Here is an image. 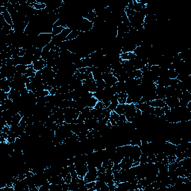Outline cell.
Returning <instances> with one entry per match:
<instances>
[{
	"mask_svg": "<svg viewBox=\"0 0 191 191\" xmlns=\"http://www.w3.org/2000/svg\"><path fill=\"white\" fill-rule=\"evenodd\" d=\"M52 40V34L40 33L33 40V46L37 49H43L46 46H47Z\"/></svg>",
	"mask_w": 191,
	"mask_h": 191,
	"instance_id": "6da1fadb",
	"label": "cell"
},
{
	"mask_svg": "<svg viewBox=\"0 0 191 191\" xmlns=\"http://www.w3.org/2000/svg\"><path fill=\"white\" fill-rule=\"evenodd\" d=\"M136 106L135 104H126L125 105V114L127 122L129 123H132L134 117L135 112H136Z\"/></svg>",
	"mask_w": 191,
	"mask_h": 191,
	"instance_id": "7a4b0ae2",
	"label": "cell"
},
{
	"mask_svg": "<svg viewBox=\"0 0 191 191\" xmlns=\"http://www.w3.org/2000/svg\"><path fill=\"white\" fill-rule=\"evenodd\" d=\"M82 87L87 91L92 93H94L97 89L96 82L94 80V79H90V80H84L82 82Z\"/></svg>",
	"mask_w": 191,
	"mask_h": 191,
	"instance_id": "3957f363",
	"label": "cell"
},
{
	"mask_svg": "<svg viewBox=\"0 0 191 191\" xmlns=\"http://www.w3.org/2000/svg\"><path fill=\"white\" fill-rule=\"evenodd\" d=\"M98 179V170L96 168H92L88 170L87 173H86V175L84 177V180L86 181V183L87 182L91 181H96Z\"/></svg>",
	"mask_w": 191,
	"mask_h": 191,
	"instance_id": "277c9868",
	"label": "cell"
},
{
	"mask_svg": "<svg viewBox=\"0 0 191 191\" xmlns=\"http://www.w3.org/2000/svg\"><path fill=\"white\" fill-rule=\"evenodd\" d=\"M0 14L3 17V18L5 19L6 23L14 29V22H13L12 17H11V14H10L9 11H8L6 7L2 6H2H0Z\"/></svg>",
	"mask_w": 191,
	"mask_h": 191,
	"instance_id": "5b68a950",
	"label": "cell"
},
{
	"mask_svg": "<svg viewBox=\"0 0 191 191\" xmlns=\"http://www.w3.org/2000/svg\"><path fill=\"white\" fill-rule=\"evenodd\" d=\"M102 79L105 81V84H106V87H112L118 82L117 79L112 74V73H103Z\"/></svg>",
	"mask_w": 191,
	"mask_h": 191,
	"instance_id": "8992f818",
	"label": "cell"
},
{
	"mask_svg": "<svg viewBox=\"0 0 191 191\" xmlns=\"http://www.w3.org/2000/svg\"><path fill=\"white\" fill-rule=\"evenodd\" d=\"M164 102H165L166 105L170 108V109H173V108H176L177 107L180 106V103H179V99H177V98L175 97H167L163 99Z\"/></svg>",
	"mask_w": 191,
	"mask_h": 191,
	"instance_id": "52a82bcc",
	"label": "cell"
},
{
	"mask_svg": "<svg viewBox=\"0 0 191 191\" xmlns=\"http://www.w3.org/2000/svg\"><path fill=\"white\" fill-rule=\"evenodd\" d=\"M134 164V161L132 158L129 157H124L121 162L120 163V165L121 167V169L123 170H129L132 167V164Z\"/></svg>",
	"mask_w": 191,
	"mask_h": 191,
	"instance_id": "ba28073f",
	"label": "cell"
},
{
	"mask_svg": "<svg viewBox=\"0 0 191 191\" xmlns=\"http://www.w3.org/2000/svg\"><path fill=\"white\" fill-rule=\"evenodd\" d=\"M32 66H33L34 70L36 72L41 71L43 69L46 67V61L41 58L40 59H39L38 61H36L32 63Z\"/></svg>",
	"mask_w": 191,
	"mask_h": 191,
	"instance_id": "9c48e42d",
	"label": "cell"
},
{
	"mask_svg": "<svg viewBox=\"0 0 191 191\" xmlns=\"http://www.w3.org/2000/svg\"><path fill=\"white\" fill-rule=\"evenodd\" d=\"M90 70L94 80L97 81L102 79V75H103V73H102V72L101 71L98 67H95V66H93V67H90Z\"/></svg>",
	"mask_w": 191,
	"mask_h": 191,
	"instance_id": "30bf717a",
	"label": "cell"
},
{
	"mask_svg": "<svg viewBox=\"0 0 191 191\" xmlns=\"http://www.w3.org/2000/svg\"><path fill=\"white\" fill-rule=\"evenodd\" d=\"M82 17H83V18L86 19V20L93 23V22L95 21V18H96V15H95V11H94V8L93 9H91L90 10V11H87V12H85L84 14H82Z\"/></svg>",
	"mask_w": 191,
	"mask_h": 191,
	"instance_id": "8fae6325",
	"label": "cell"
},
{
	"mask_svg": "<svg viewBox=\"0 0 191 191\" xmlns=\"http://www.w3.org/2000/svg\"><path fill=\"white\" fill-rule=\"evenodd\" d=\"M0 90H2L7 93H9V92L11 91V88L6 79H0Z\"/></svg>",
	"mask_w": 191,
	"mask_h": 191,
	"instance_id": "7c38bea8",
	"label": "cell"
},
{
	"mask_svg": "<svg viewBox=\"0 0 191 191\" xmlns=\"http://www.w3.org/2000/svg\"><path fill=\"white\" fill-rule=\"evenodd\" d=\"M148 103L149 104V105L153 108H164L166 105L165 102H164L163 99H153V100L150 101Z\"/></svg>",
	"mask_w": 191,
	"mask_h": 191,
	"instance_id": "4fadbf2b",
	"label": "cell"
},
{
	"mask_svg": "<svg viewBox=\"0 0 191 191\" xmlns=\"http://www.w3.org/2000/svg\"><path fill=\"white\" fill-rule=\"evenodd\" d=\"M13 100L11 99H8L6 100H5L4 102H1L0 103V109H1V111H7V110L9 109L11 107V105H13Z\"/></svg>",
	"mask_w": 191,
	"mask_h": 191,
	"instance_id": "5bb4252c",
	"label": "cell"
},
{
	"mask_svg": "<svg viewBox=\"0 0 191 191\" xmlns=\"http://www.w3.org/2000/svg\"><path fill=\"white\" fill-rule=\"evenodd\" d=\"M20 96H21V95H20V91L15 89H11L9 93H8V99H11L13 101L17 100L19 98H20Z\"/></svg>",
	"mask_w": 191,
	"mask_h": 191,
	"instance_id": "9a60e30c",
	"label": "cell"
},
{
	"mask_svg": "<svg viewBox=\"0 0 191 191\" xmlns=\"http://www.w3.org/2000/svg\"><path fill=\"white\" fill-rule=\"evenodd\" d=\"M135 58H136V55L133 52L120 54V58L122 61H130V60L134 59Z\"/></svg>",
	"mask_w": 191,
	"mask_h": 191,
	"instance_id": "2e32d148",
	"label": "cell"
},
{
	"mask_svg": "<svg viewBox=\"0 0 191 191\" xmlns=\"http://www.w3.org/2000/svg\"><path fill=\"white\" fill-rule=\"evenodd\" d=\"M84 32H79V31H72L69 35L67 36V39H66V41H71V40H74L77 39L81 35H82Z\"/></svg>",
	"mask_w": 191,
	"mask_h": 191,
	"instance_id": "e0dca14e",
	"label": "cell"
},
{
	"mask_svg": "<svg viewBox=\"0 0 191 191\" xmlns=\"http://www.w3.org/2000/svg\"><path fill=\"white\" fill-rule=\"evenodd\" d=\"M119 119H120V115L115 112V111H111V116H110L109 121L111 122L112 126H117V123L119 122Z\"/></svg>",
	"mask_w": 191,
	"mask_h": 191,
	"instance_id": "ac0fdd59",
	"label": "cell"
},
{
	"mask_svg": "<svg viewBox=\"0 0 191 191\" xmlns=\"http://www.w3.org/2000/svg\"><path fill=\"white\" fill-rule=\"evenodd\" d=\"M28 67H29V66L23 65V64H18V65L15 67L16 73L21 75H24L25 73H26V70H27Z\"/></svg>",
	"mask_w": 191,
	"mask_h": 191,
	"instance_id": "d6986e66",
	"label": "cell"
},
{
	"mask_svg": "<svg viewBox=\"0 0 191 191\" xmlns=\"http://www.w3.org/2000/svg\"><path fill=\"white\" fill-rule=\"evenodd\" d=\"M22 118H23V117H22L21 115H20V113H18V114H15V115L14 116V117H12V120H11V126H17V125H20V121H21Z\"/></svg>",
	"mask_w": 191,
	"mask_h": 191,
	"instance_id": "ffe728a7",
	"label": "cell"
},
{
	"mask_svg": "<svg viewBox=\"0 0 191 191\" xmlns=\"http://www.w3.org/2000/svg\"><path fill=\"white\" fill-rule=\"evenodd\" d=\"M98 102L99 101H98V99L94 97V96H92L90 99H88L87 102V107H89L90 108H94Z\"/></svg>",
	"mask_w": 191,
	"mask_h": 191,
	"instance_id": "44dd1931",
	"label": "cell"
},
{
	"mask_svg": "<svg viewBox=\"0 0 191 191\" xmlns=\"http://www.w3.org/2000/svg\"><path fill=\"white\" fill-rule=\"evenodd\" d=\"M65 28L62 27V26H53L52 27V36H56V35H58L59 34H61L62 32V31Z\"/></svg>",
	"mask_w": 191,
	"mask_h": 191,
	"instance_id": "7402d4cb",
	"label": "cell"
},
{
	"mask_svg": "<svg viewBox=\"0 0 191 191\" xmlns=\"http://www.w3.org/2000/svg\"><path fill=\"white\" fill-rule=\"evenodd\" d=\"M167 77L170 79H177L178 73L175 70H167V74H166Z\"/></svg>",
	"mask_w": 191,
	"mask_h": 191,
	"instance_id": "603a6c76",
	"label": "cell"
},
{
	"mask_svg": "<svg viewBox=\"0 0 191 191\" xmlns=\"http://www.w3.org/2000/svg\"><path fill=\"white\" fill-rule=\"evenodd\" d=\"M117 114H118L119 115H123V114H125V105H121V104H119L117 105V108L114 110Z\"/></svg>",
	"mask_w": 191,
	"mask_h": 191,
	"instance_id": "cb8c5ba5",
	"label": "cell"
},
{
	"mask_svg": "<svg viewBox=\"0 0 191 191\" xmlns=\"http://www.w3.org/2000/svg\"><path fill=\"white\" fill-rule=\"evenodd\" d=\"M154 115L156 117H161L164 116V111L162 108H155L154 110Z\"/></svg>",
	"mask_w": 191,
	"mask_h": 191,
	"instance_id": "d4e9b609",
	"label": "cell"
},
{
	"mask_svg": "<svg viewBox=\"0 0 191 191\" xmlns=\"http://www.w3.org/2000/svg\"><path fill=\"white\" fill-rule=\"evenodd\" d=\"M96 82V86H97V88L99 89H105L106 87V84H105V81L103 79H99V80L95 81Z\"/></svg>",
	"mask_w": 191,
	"mask_h": 191,
	"instance_id": "484cf974",
	"label": "cell"
},
{
	"mask_svg": "<svg viewBox=\"0 0 191 191\" xmlns=\"http://www.w3.org/2000/svg\"><path fill=\"white\" fill-rule=\"evenodd\" d=\"M8 99V93L0 90V103Z\"/></svg>",
	"mask_w": 191,
	"mask_h": 191,
	"instance_id": "4316f807",
	"label": "cell"
},
{
	"mask_svg": "<svg viewBox=\"0 0 191 191\" xmlns=\"http://www.w3.org/2000/svg\"><path fill=\"white\" fill-rule=\"evenodd\" d=\"M95 184V181H91L86 183V187L87 188L88 191H93V188L94 187Z\"/></svg>",
	"mask_w": 191,
	"mask_h": 191,
	"instance_id": "83f0119b",
	"label": "cell"
},
{
	"mask_svg": "<svg viewBox=\"0 0 191 191\" xmlns=\"http://www.w3.org/2000/svg\"><path fill=\"white\" fill-rule=\"evenodd\" d=\"M105 108V105H104L103 102H102V101H99L94 108L96 110H102V109H104Z\"/></svg>",
	"mask_w": 191,
	"mask_h": 191,
	"instance_id": "f1b7e54d",
	"label": "cell"
},
{
	"mask_svg": "<svg viewBox=\"0 0 191 191\" xmlns=\"http://www.w3.org/2000/svg\"><path fill=\"white\" fill-rule=\"evenodd\" d=\"M167 160H168L169 164H171V163L175 162V161H176V156L175 155H168V156H167Z\"/></svg>",
	"mask_w": 191,
	"mask_h": 191,
	"instance_id": "f546056e",
	"label": "cell"
},
{
	"mask_svg": "<svg viewBox=\"0 0 191 191\" xmlns=\"http://www.w3.org/2000/svg\"><path fill=\"white\" fill-rule=\"evenodd\" d=\"M64 182L67 184H70V182H71L72 181V176H71V174H68L67 176H66L65 178H64Z\"/></svg>",
	"mask_w": 191,
	"mask_h": 191,
	"instance_id": "4dcf8cb0",
	"label": "cell"
},
{
	"mask_svg": "<svg viewBox=\"0 0 191 191\" xmlns=\"http://www.w3.org/2000/svg\"><path fill=\"white\" fill-rule=\"evenodd\" d=\"M9 131H10V126H8V125L5 126H4V127L1 129V132H3V133L8 134Z\"/></svg>",
	"mask_w": 191,
	"mask_h": 191,
	"instance_id": "1f68e13d",
	"label": "cell"
},
{
	"mask_svg": "<svg viewBox=\"0 0 191 191\" xmlns=\"http://www.w3.org/2000/svg\"><path fill=\"white\" fill-rule=\"evenodd\" d=\"M126 100H127V99H126V98H119L118 102H119V104H121V105H126Z\"/></svg>",
	"mask_w": 191,
	"mask_h": 191,
	"instance_id": "d6a6232c",
	"label": "cell"
}]
</instances>
